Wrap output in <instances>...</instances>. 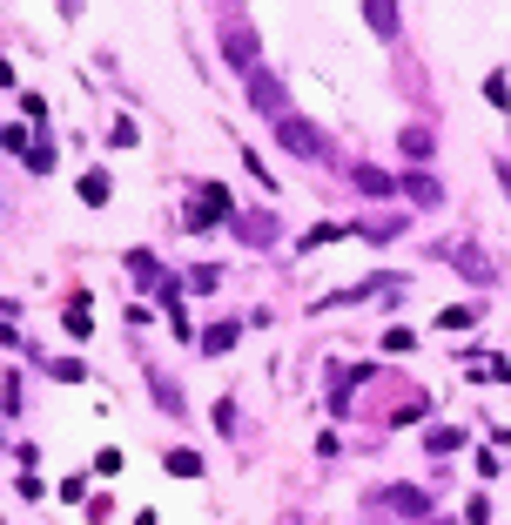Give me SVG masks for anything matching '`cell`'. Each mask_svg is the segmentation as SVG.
<instances>
[{
  "label": "cell",
  "mask_w": 511,
  "mask_h": 525,
  "mask_svg": "<svg viewBox=\"0 0 511 525\" xmlns=\"http://www.w3.org/2000/svg\"><path fill=\"white\" fill-rule=\"evenodd\" d=\"M276 142L289 148V156H323V135L303 122V115H283V122H276Z\"/></svg>",
  "instance_id": "cell-1"
},
{
  "label": "cell",
  "mask_w": 511,
  "mask_h": 525,
  "mask_svg": "<svg viewBox=\"0 0 511 525\" xmlns=\"http://www.w3.org/2000/svg\"><path fill=\"white\" fill-rule=\"evenodd\" d=\"M249 101H256V108H263V115H276V122H283V81L276 75H269V67H249Z\"/></svg>",
  "instance_id": "cell-2"
},
{
  "label": "cell",
  "mask_w": 511,
  "mask_h": 525,
  "mask_svg": "<svg viewBox=\"0 0 511 525\" xmlns=\"http://www.w3.org/2000/svg\"><path fill=\"white\" fill-rule=\"evenodd\" d=\"M229 229H235V236H243V243H249V249H269V243H276V216H269V209H249V216H229Z\"/></svg>",
  "instance_id": "cell-3"
},
{
  "label": "cell",
  "mask_w": 511,
  "mask_h": 525,
  "mask_svg": "<svg viewBox=\"0 0 511 525\" xmlns=\"http://www.w3.org/2000/svg\"><path fill=\"white\" fill-rule=\"evenodd\" d=\"M384 505H390L397 519H417V525H431V499H424L417 485H390V492H384Z\"/></svg>",
  "instance_id": "cell-4"
},
{
  "label": "cell",
  "mask_w": 511,
  "mask_h": 525,
  "mask_svg": "<svg viewBox=\"0 0 511 525\" xmlns=\"http://www.w3.org/2000/svg\"><path fill=\"white\" fill-rule=\"evenodd\" d=\"M451 263L465 269L471 283H498V263H491V257H485L478 243H451Z\"/></svg>",
  "instance_id": "cell-5"
},
{
  "label": "cell",
  "mask_w": 511,
  "mask_h": 525,
  "mask_svg": "<svg viewBox=\"0 0 511 525\" xmlns=\"http://www.w3.org/2000/svg\"><path fill=\"white\" fill-rule=\"evenodd\" d=\"M223 216H229V189H215V182H209V189H202V209L189 216V229H209V223H223Z\"/></svg>",
  "instance_id": "cell-6"
},
{
  "label": "cell",
  "mask_w": 511,
  "mask_h": 525,
  "mask_svg": "<svg viewBox=\"0 0 511 525\" xmlns=\"http://www.w3.org/2000/svg\"><path fill=\"white\" fill-rule=\"evenodd\" d=\"M223 47H229V61H235V67H243V75H249V61H256V34L229 21V27H223Z\"/></svg>",
  "instance_id": "cell-7"
},
{
  "label": "cell",
  "mask_w": 511,
  "mask_h": 525,
  "mask_svg": "<svg viewBox=\"0 0 511 525\" xmlns=\"http://www.w3.org/2000/svg\"><path fill=\"white\" fill-rule=\"evenodd\" d=\"M364 21H370V34H384V41H390V34H397V7H390V0H370Z\"/></svg>",
  "instance_id": "cell-8"
},
{
  "label": "cell",
  "mask_w": 511,
  "mask_h": 525,
  "mask_svg": "<svg viewBox=\"0 0 511 525\" xmlns=\"http://www.w3.org/2000/svg\"><path fill=\"white\" fill-rule=\"evenodd\" d=\"M457 445H465V431H451V425H431V438H424V451H437V459L457 451Z\"/></svg>",
  "instance_id": "cell-9"
},
{
  "label": "cell",
  "mask_w": 511,
  "mask_h": 525,
  "mask_svg": "<svg viewBox=\"0 0 511 525\" xmlns=\"http://www.w3.org/2000/svg\"><path fill=\"white\" fill-rule=\"evenodd\" d=\"M356 189H364V196H390V176H384V168H356Z\"/></svg>",
  "instance_id": "cell-10"
},
{
  "label": "cell",
  "mask_w": 511,
  "mask_h": 525,
  "mask_svg": "<svg viewBox=\"0 0 511 525\" xmlns=\"http://www.w3.org/2000/svg\"><path fill=\"white\" fill-rule=\"evenodd\" d=\"M404 189H411V196L424 202V209H431V202H437V196H445V189H437V182H431V176H424V168H417V176H404Z\"/></svg>",
  "instance_id": "cell-11"
},
{
  "label": "cell",
  "mask_w": 511,
  "mask_h": 525,
  "mask_svg": "<svg viewBox=\"0 0 511 525\" xmlns=\"http://www.w3.org/2000/svg\"><path fill=\"white\" fill-rule=\"evenodd\" d=\"M81 202H95V209L108 202V176H101V168H95V176H81Z\"/></svg>",
  "instance_id": "cell-12"
},
{
  "label": "cell",
  "mask_w": 511,
  "mask_h": 525,
  "mask_svg": "<svg viewBox=\"0 0 511 525\" xmlns=\"http://www.w3.org/2000/svg\"><path fill=\"white\" fill-rule=\"evenodd\" d=\"M235 337H243V330H235V324H215L209 337H202V350H209V358H215V350H229V344H235Z\"/></svg>",
  "instance_id": "cell-13"
},
{
  "label": "cell",
  "mask_w": 511,
  "mask_h": 525,
  "mask_svg": "<svg viewBox=\"0 0 511 525\" xmlns=\"http://www.w3.org/2000/svg\"><path fill=\"white\" fill-rule=\"evenodd\" d=\"M67 330H75V337H88V330H95V317H88V297H81V303H67Z\"/></svg>",
  "instance_id": "cell-14"
},
{
  "label": "cell",
  "mask_w": 511,
  "mask_h": 525,
  "mask_svg": "<svg viewBox=\"0 0 511 525\" xmlns=\"http://www.w3.org/2000/svg\"><path fill=\"white\" fill-rule=\"evenodd\" d=\"M404 156H417V162L431 156V128H404Z\"/></svg>",
  "instance_id": "cell-15"
},
{
  "label": "cell",
  "mask_w": 511,
  "mask_h": 525,
  "mask_svg": "<svg viewBox=\"0 0 511 525\" xmlns=\"http://www.w3.org/2000/svg\"><path fill=\"white\" fill-rule=\"evenodd\" d=\"M128 269H135L142 283H162V269H155V257H148V249H135V257H128Z\"/></svg>",
  "instance_id": "cell-16"
},
{
  "label": "cell",
  "mask_w": 511,
  "mask_h": 525,
  "mask_svg": "<svg viewBox=\"0 0 511 525\" xmlns=\"http://www.w3.org/2000/svg\"><path fill=\"white\" fill-rule=\"evenodd\" d=\"M168 471H175V479H195L202 459H195V451H168Z\"/></svg>",
  "instance_id": "cell-17"
},
{
  "label": "cell",
  "mask_w": 511,
  "mask_h": 525,
  "mask_svg": "<svg viewBox=\"0 0 511 525\" xmlns=\"http://www.w3.org/2000/svg\"><path fill=\"white\" fill-rule=\"evenodd\" d=\"M485 101H491V108H505V101H511V88H505V75H491V81H485Z\"/></svg>",
  "instance_id": "cell-18"
},
{
  "label": "cell",
  "mask_w": 511,
  "mask_h": 525,
  "mask_svg": "<svg viewBox=\"0 0 511 525\" xmlns=\"http://www.w3.org/2000/svg\"><path fill=\"white\" fill-rule=\"evenodd\" d=\"M55 378H61V384H81L88 370H81V358H61V364H55Z\"/></svg>",
  "instance_id": "cell-19"
},
{
  "label": "cell",
  "mask_w": 511,
  "mask_h": 525,
  "mask_svg": "<svg viewBox=\"0 0 511 525\" xmlns=\"http://www.w3.org/2000/svg\"><path fill=\"white\" fill-rule=\"evenodd\" d=\"M215 431H223V438H235V404H229V398L215 404Z\"/></svg>",
  "instance_id": "cell-20"
},
{
  "label": "cell",
  "mask_w": 511,
  "mask_h": 525,
  "mask_svg": "<svg viewBox=\"0 0 511 525\" xmlns=\"http://www.w3.org/2000/svg\"><path fill=\"white\" fill-rule=\"evenodd\" d=\"M498 182H505V196H511V168H498Z\"/></svg>",
  "instance_id": "cell-21"
},
{
  "label": "cell",
  "mask_w": 511,
  "mask_h": 525,
  "mask_svg": "<svg viewBox=\"0 0 511 525\" xmlns=\"http://www.w3.org/2000/svg\"><path fill=\"white\" fill-rule=\"evenodd\" d=\"M431 525H445V519H431Z\"/></svg>",
  "instance_id": "cell-22"
}]
</instances>
